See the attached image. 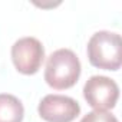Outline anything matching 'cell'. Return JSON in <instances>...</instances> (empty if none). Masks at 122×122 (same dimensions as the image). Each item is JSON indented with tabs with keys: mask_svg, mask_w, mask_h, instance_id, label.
Masks as SVG:
<instances>
[{
	"mask_svg": "<svg viewBox=\"0 0 122 122\" xmlns=\"http://www.w3.org/2000/svg\"><path fill=\"white\" fill-rule=\"evenodd\" d=\"M81 76V62L73 50L57 49L46 62L45 81L46 83L57 91L72 88Z\"/></svg>",
	"mask_w": 122,
	"mask_h": 122,
	"instance_id": "cell-1",
	"label": "cell"
},
{
	"mask_svg": "<svg viewBox=\"0 0 122 122\" xmlns=\"http://www.w3.org/2000/svg\"><path fill=\"white\" fill-rule=\"evenodd\" d=\"M88 57L92 66L105 71H118L122 63V40L115 32L101 30L88 42Z\"/></svg>",
	"mask_w": 122,
	"mask_h": 122,
	"instance_id": "cell-2",
	"label": "cell"
},
{
	"mask_svg": "<svg viewBox=\"0 0 122 122\" xmlns=\"http://www.w3.org/2000/svg\"><path fill=\"white\" fill-rule=\"evenodd\" d=\"M12 60L20 73L33 75L40 69L45 60L43 45L36 37H22L12 46Z\"/></svg>",
	"mask_w": 122,
	"mask_h": 122,
	"instance_id": "cell-3",
	"label": "cell"
},
{
	"mask_svg": "<svg viewBox=\"0 0 122 122\" xmlns=\"http://www.w3.org/2000/svg\"><path fill=\"white\" fill-rule=\"evenodd\" d=\"M83 96L95 111H108L116 105L119 88L116 82L108 76H91L83 86Z\"/></svg>",
	"mask_w": 122,
	"mask_h": 122,
	"instance_id": "cell-4",
	"label": "cell"
},
{
	"mask_svg": "<svg viewBox=\"0 0 122 122\" xmlns=\"http://www.w3.org/2000/svg\"><path fill=\"white\" fill-rule=\"evenodd\" d=\"M37 112L46 122H72L81 112L79 103L65 95H46L39 106Z\"/></svg>",
	"mask_w": 122,
	"mask_h": 122,
	"instance_id": "cell-5",
	"label": "cell"
},
{
	"mask_svg": "<svg viewBox=\"0 0 122 122\" xmlns=\"http://www.w3.org/2000/svg\"><path fill=\"white\" fill-rule=\"evenodd\" d=\"M23 115V105L16 96L0 93V122H22Z\"/></svg>",
	"mask_w": 122,
	"mask_h": 122,
	"instance_id": "cell-6",
	"label": "cell"
},
{
	"mask_svg": "<svg viewBox=\"0 0 122 122\" xmlns=\"http://www.w3.org/2000/svg\"><path fill=\"white\" fill-rule=\"evenodd\" d=\"M81 122H119L115 115H112L108 111H92L86 113Z\"/></svg>",
	"mask_w": 122,
	"mask_h": 122,
	"instance_id": "cell-7",
	"label": "cell"
}]
</instances>
